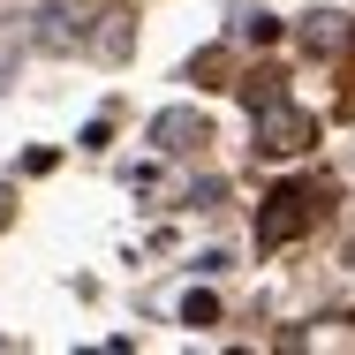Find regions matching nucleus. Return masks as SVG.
I'll use <instances>...</instances> for the list:
<instances>
[{"instance_id":"nucleus-1","label":"nucleus","mask_w":355,"mask_h":355,"mask_svg":"<svg viewBox=\"0 0 355 355\" xmlns=\"http://www.w3.org/2000/svg\"><path fill=\"white\" fill-rule=\"evenodd\" d=\"M91 31H83V8L76 0H46L38 8V46H53V53H69V46H83Z\"/></svg>"},{"instance_id":"nucleus-2","label":"nucleus","mask_w":355,"mask_h":355,"mask_svg":"<svg viewBox=\"0 0 355 355\" xmlns=\"http://www.w3.org/2000/svg\"><path fill=\"white\" fill-rule=\"evenodd\" d=\"M0 205H8V189H0Z\"/></svg>"}]
</instances>
